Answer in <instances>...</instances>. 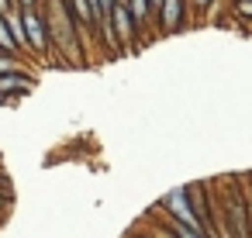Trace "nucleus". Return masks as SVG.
Instances as JSON below:
<instances>
[{
  "instance_id": "obj_7",
  "label": "nucleus",
  "mask_w": 252,
  "mask_h": 238,
  "mask_svg": "<svg viewBox=\"0 0 252 238\" xmlns=\"http://www.w3.org/2000/svg\"><path fill=\"white\" fill-rule=\"evenodd\" d=\"M0 52H7V56H21L18 52V42H14V35H11V28H7V21L0 18Z\"/></svg>"
},
{
  "instance_id": "obj_10",
  "label": "nucleus",
  "mask_w": 252,
  "mask_h": 238,
  "mask_svg": "<svg viewBox=\"0 0 252 238\" xmlns=\"http://www.w3.org/2000/svg\"><path fill=\"white\" fill-rule=\"evenodd\" d=\"M11 11H14V0H0V18L11 14Z\"/></svg>"
},
{
  "instance_id": "obj_11",
  "label": "nucleus",
  "mask_w": 252,
  "mask_h": 238,
  "mask_svg": "<svg viewBox=\"0 0 252 238\" xmlns=\"http://www.w3.org/2000/svg\"><path fill=\"white\" fill-rule=\"evenodd\" d=\"M149 7H152V14H156V11L162 7V0H149Z\"/></svg>"
},
{
  "instance_id": "obj_4",
  "label": "nucleus",
  "mask_w": 252,
  "mask_h": 238,
  "mask_svg": "<svg viewBox=\"0 0 252 238\" xmlns=\"http://www.w3.org/2000/svg\"><path fill=\"white\" fill-rule=\"evenodd\" d=\"M32 90H35V76L28 69L25 73H4V76H0V104H4V107H14Z\"/></svg>"
},
{
  "instance_id": "obj_6",
  "label": "nucleus",
  "mask_w": 252,
  "mask_h": 238,
  "mask_svg": "<svg viewBox=\"0 0 252 238\" xmlns=\"http://www.w3.org/2000/svg\"><path fill=\"white\" fill-rule=\"evenodd\" d=\"M231 21L252 25V0H231Z\"/></svg>"
},
{
  "instance_id": "obj_8",
  "label": "nucleus",
  "mask_w": 252,
  "mask_h": 238,
  "mask_svg": "<svg viewBox=\"0 0 252 238\" xmlns=\"http://www.w3.org/2000/svg\"><path fill=\"white\" fill-rule=\"evenodd\" d=\"M187 4H190V11H193V14H207L214 0H187Z\"/></svg>"
},
{
  "instance_id": "obj_3",
  "label": "nucleus",
  "mask_w": 252,
  "mask_h": 238,
  "mask_svg": "<svg viewBox=\"0 0 252 238\" xmlns=\"http://www.w3.org/2000/svg\"><path fill=\"white\" fill-rule=\"evenodd\" d=\"M193 18L197 14L190 11L187 0H162V7L156 11V35H162V38L180 35V31H187L193 25Z\"/></svg>"
},
{
  "instance_id": "obj_13",
  "label": "nucleus",
  "mask_w": 252,
  "mask_h": 238,
  "mask_svg": "<svg viewBox=\"0 0 252 238\" xmlns=\"http://www.w3.org/2000/svg\"><path fill=\"white\" fill-rule=\"evenodd\" d=\"M0 173H4V169H0Z\"/></svg>"
},
{
  "instance_id": "obj_12",
  "label": "nucleus",
  "mask_w": 252,
  "mask_h": 238,
  "mask_svg": "<svg viewBox=\"0 0 252 238\" xmlns=\"http://www.w3.org/2000/svg\"><path fill=\"white\" fill-rule=\"evenodd\" d=\"M224 4H231V0H224Z\"/></svg>"
},
{
  "instance_id": "obj_5",
  "label": "nucleus",
  "mask_w": 252,
  "mask_h": 238,
  "mask_svg": "<svg viewBox=\"0 0 252 238\" xmlns=\"http://www.w3.org/2000/svg\"><path fill=\"white\" fill-rule=\"evenodd\" d=\"M25 56H7V52H0V76L4 73H25Z\"/></svg>"
},
{
  "instance_id": "obj_9",
  "label": "nucleus",
  "mask_w": 252,
  "mask_h": 238,
  "mask_svg": "<svg viewBox=\"0 0 252 238\" xmlns=\"http://www.w3.org/2000/svg\"><path fill=\"white\" fill-rule=\"evenodd\" d=\"M18 11H28V7H42V0H14Z\"/></svg>"
},
{
  "instance_id": "obj_1",
  "label": "nucleus",
  "mask_w": 252,
  "mask_h": 238,
  "mask_svg": "<svg viewBox=\"0 0 252 238\" xmlns=\"http://www.w3.org/2000/svg\"><path fill=\"white\" fill-rule=\"evenodd\" d=\"M159 207L166 210V217L169 221H180V224H187L190 231H200V235H214L200 217H197V210H193V204H190V193H187V186H176V190H169L162 200H159Z\"/></svg>"
},
{
  "instance_id": "obj_2",
  "label": "nucleus",
  "mask_w": 252,
  "mask_h": 238,
  "mask_svg": "<svg viewBox=\"0 0 252 238\" xmlns=\"http://www.w3.org/2000/svg\"><path fill=\"white\" fill-rule=\"evenodd\" d=\"M21 21H25L28 56L38 59V62H49V59H52V49H49V25H45L42 7H28V11H21Z\"/></svg>"
}]
</instances>
